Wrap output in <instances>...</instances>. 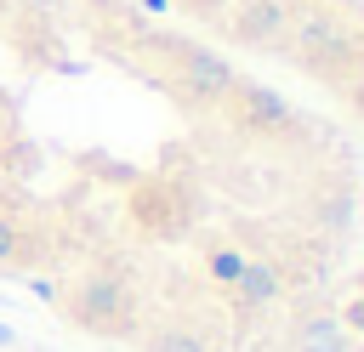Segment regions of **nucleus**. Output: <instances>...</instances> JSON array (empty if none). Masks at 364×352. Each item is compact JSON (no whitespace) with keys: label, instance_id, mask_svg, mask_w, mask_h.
Wrapping results in <instances>:
<instances>
[{"label":"nucleus","instance_id":"nucleus-1","mask_svg":"<svg viewBox=\"0 0 364 352\" xmlns=\"http://www.w3.org/2000/svg\"><path fill=\"white\" fill-rule=\"evenodd\" d=\"M279 51H290L307 74L341 79L347 68H358V62H364V34H358L341 11H330V6H296L290 34H284V45H279Z\"/></svg>","mask_w":364,"mask_h":352},{"label":"nucleus","instance_id":"nucleus-2","mask_svg":"<svg viewBox=\"0 0 364 352\" xmlns=\"http://www.w3.org/2000/svg\"><path fill=\"white\" fill-rule=\"evenodd\" d=\"M171 57H176V91L193 102V108H216V102H228L233 97V85H239V68L222 57V51H210V45H171Z\"/></svg>","mask_w":364,"mask_h":352},{"label":"nucleus","instance_id":"nucleus-3","mask_svg":"<svg viewBox=\"0 0 364 352\" xmlns=\"http://www.w3.org/2000/svg\"><path fill=\"white\" fill-rule=\"evenodd\" d=\"M68 318L80 329H125L131 324V284L114 273H91L68 295Z\"/></svg>","mask_w":364,"mask_h":352},{"label":"nucleus","instance_id":"nucleus-4","mask_svg":"<svg viewBox=\"0 0 364 352\" xmlns=\"http://www.w3.org/2000/svg\"><path fill=\"white\" fill-rule=\"evenodd\" d=\"M290 17H296V0H239L228 17V34L250 51H279L290 34Z\"/></svg>","mask_w":364,"mask_h":352},{"label":"nucleus","instance_id":"nucleus-5","mask_svg":"<svg viewBox=\"0 0 364 352\" xmlns=\"http://www.w3.org/2000/svg\"><path fill=\"white\" fill-rule=\"evenodd\" d=\"M131 210H136L142 233L171 238V233H182V227L193 221V193H182V187H171V182H154V187H136Z\"/></svg>","mask_w":364,"mask_h":352},{"label":"nucleus","instance_id":"nucleus-6","mask_svg":"<svg viewBox=\"0 0 364 352\" xmlns=\"http://www.w3.org/2000/svg\"><path fill=\"white\" fill-rule=\"evenodd\" d=\"M228 102H233V114H239L245 131H262V136H273V131H296V108H290L279 91L256 85V79H239Z\"/></svg>","mask_w":364,"mask_h":352},{"label":"nucleus","instance_id":"nucleus-7","mask_svg":"<svg viewBox=\"0 0 364 352\" xmlns=\"http://www.w3.org/2000/svg\"><path fill=\"white\" fill-rule=\"evenodd\" d=\"M284 295V267H273V261H245V273L233 278V301L239 307H273Z\"/></svg>","mask_w":364,"mask_h":352},{"label":"nucleus","instance_id":"nucleus-8","mask_svg":"<svg viewBox=\"0 0 364 352\" xmlns=\"http://www.w3.org/2000/svg\"><path fill=\"white\" fill-rule=\"evenodd\" d=\"M296 352H353V335L341 329V318H301Z\"/></svg>","mask_w":364,"mask_h":352},{"label":"nucleus","instance_id":"nucleus-9","mask_svg":"<svg viewBox=\"0 0 364 352\" xmlns=\"http://www.w3.org/2000/svg\"><path fill=\"white\" fill-rule=\"evenodd\" d=\"M245 261H250V255H245L239 244H216V250H205V273H210L216 284H228V290H233V278L245 273Z\"/></svg>","mask_w":364,"mask_h":352},{"label":"nucleus","instance_id":"nucleus-10","mask_svg":"<svg viewBox=\"0 0 364 352\" xmlns=\"http://www.w3.org/2000/svg\"><path fill=\"white\" fill-rule=\"evenodd\" d=\"M23 250H28L23 227H17V221L0 210V273H6V267H17V261H23Z\"/></svg>","mask_w":364,"mask_h":352},{"label":"nucleus","instance_id":"nucleus-11","mask_svg":"<svg viewBox=\"0 0 364 352\" xmlns=\"http://www.w3.org/2000/svg\"><path fill=\"white\" fill-rule=\"evenodd\" d=\"M148 346H154V352H205V346H199V335H188V329H159Z\"/></svg>","mask_w":364,"mask_h":352},{"label":"nucleus","instance_id":"nucleus-12","mask_svg":"<svg viewBox=\"0 0 364 352\" xmlns=\"http://www.w3.org/2000/svg\"><path fill=\"white\" fill-rule=\"evenodd\" d=\"M188 6H193V11H216L222 0H188Z\"/></svg>","mask_w":364,"mask_h":352},{"label":"nucleus","instance_id":"nucleus-13","mask_svg":"<svg viewBox=\"0 0 364 352\" xmlns=\"http://www.w3.org/2000/svg\"><path fill=\"white\" fill-rule=\"evenodd\" d=\"M353 290H358V301H364V267H358V278H353Z\"/></svg>","mask_w":364,"mask_h":352}]
</instances>
